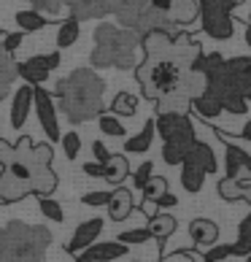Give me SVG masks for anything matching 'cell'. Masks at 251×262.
Instances as JSON below:
<instances>
[{
  "instance_id": "7402d4cb",
  "label": "cell",
  "mask_w": 251,
  "mask_h": 262,
  "mask_svg": "<svg viewBox=\"0 0 251 262\" xmlns=\"http://www.w3.org/2000/svg\"><path fill=\"white\" fill-rule=\"evenodd\" d=\"M27 195H30V189H27L19 179H14L8 170L0 173V203H16Z\"/></svg>"
},
{
  "instance_id": "836d02e7",
  "label": "cell",
  "mask_w": 251,
  "mask_h": 262,
  "mask_svg": "<svg viewBox=\"0 0 251 262\" xmlns=\"http://www.w3.org/2000/svg\"><path fill=\"white\" fill-rule=\"evenodd\" d=\"M168 192V181L162 176H151L149 184L143 187V203H157L159 195H165Z\"/></svg>"
},
{
  "instance_id": "d4e9b609",
  "label": "cell",
  "mask_w": 251,
  "mask_h": 262,
  "mask_svg": "<svg viewBox=\"0 0 251 262\" xmlns=\"http://www.w3.org/2000/svg\"><path fill=\"white\" fill-rule=\"evenodd\" d=\"M79 35H81V25H79V19H73V16H67L60 22V27H57V49L65 52V49H71V46L79 41Z\"/></svg>"
},
{
  "instance_id": "7c38bea8",
  "label": "cell",
  "mask_w": 251,
  "mask_h": 262,
  "mask_svg": "<svg viewBox=\"0 0 251 262\" xmlns=\"http://www.w3.org/2000/svg\"><path fill=\"white\" fill-rule=\"evenodd\" d=\"M111 14L117 16L119 27H127V30H135L141 14L149 8V0H108Z\"/></svg>"
},
{
  "instance_id": "8d00e7d4",
  "label": "cell",
  "mask_w": 251,
  "mask_h": 262,
  "mask_svg": "<svg viewBox=\"0 0 251 262\" xmlns=\"http://www.w3.org/2000/svg\"><path fill=\"white\" fill-rule=\"evenodd\" d=\"M224 71H230L233 76H246L251 71V57H233V60H224Z\"/></svg>"
},
{
  "instance_id": "d590c367",
  "label": "cell",
  "mask_w": 251,
  "mask_h": 262,
  "mask_svg": "<svg viewBox=\"0 0 251 262\" xmlns=\"http://www.w3.org/2000/svg\"><path fill=\"white\" fill-rule=\"evenodd\" d=\"M122 244H127V246H135V244H146V241H151V232L149 227H138V230H127V232H119V238Z\"/></svg>"
},
{
  "instance_id": "9a60e30c",
  "label": "cell",
  "mask_w": 251,
  "mask_h": 262,
  "mask_svg": "<svg viewBox=\"0 0 251 262\" xmlns=\"http://www.w3.org/2000/svg\"><path fill=\"white\" fill-rule=\"evenodd\" d=\"M141 49L146 52L151 60H162V57H173V35L165 30H151L141 35Z\"/></svg>"
},
{
  "instance_id": "bcb514c9",
  "label": "cell",
  "mask_w": 251,
  "mask_h": 262,
  "mask_svg": "<svg viewBox=\"0 0 251 262\" xmlns=\"http://www.w3.org/2000/svg\"><path fill=\"white\" fill-rule=\"evenodd\" d=\"M176 203H178V198L170 195V192H165V195L157 198V203H154V206H157V208H176Z\"/></svg>"
},
{
  "instance_id": "60d3db41",
  "label": "cell",
  "mask_w": 251,
  "mask_h": 262,
  "mask_svg": "<svg viewBox=\"0 0 251 262\" xmlns=\"http://www.w3.org/2000/svg\"><path fill=\"white\" fill-rule=\"evenodd\" d=\"M25 35H27V33H22V30H19V33H8V35H3L0 46H3V49H6L8 54H14V52L19 49V46L25 43Z\"/></svg>"
},
{
  "instance_id": "484cf974",
  "label": "cell",
  "mask_w": 251,
  "mask_h": 262,
  "mask_svg": "<svg viewBox=\"0 0 251 262\" xmlns=\"http://www.w3.org/2000/svg\"><path fill=\"white\" fill-rule=\"evenodd\" d=\"M130 176V162H127V157L124 154H111L108 157V162H105V181H111V184H119Z\"/></svg>"
},
{
  "instance_id": "f907efd6",
  "label": "cell",
  "mask_w": 251,
  "mask_h": 262,
  "mask_svg": "<svg viewBox=\"0 0 251 262\" xmlns=\"http://www.w3.org/2000/svg\"><path fill=\"white\" fill-rule=\"evenodd\" d=\"M246 43L251 46V14H248V27H246Z\"/></svg>"
},
{
  "instance_id": "5b68a950",
  "label": "cell",
  "mask_w": 251,
  "mask_h": 262,
  "mask_svg": "<svg viewBox=\"0 0 251 262\" xmlns=\"http://www.w3.org/2000/svg\"><path fill=\"white\" fill-rule=\"evenodd\" d=\"M187 71H192V68H184L176 57H162V60L143 57V62L135 65V79L143 86V95L149 100L159 103L162 98L181 90V81H184Z\"/></svg>"
},
{
  "instance_id": "277c9868",
  "label": "cell",
  "mask_w": 251,
  "mask_h": 262,
  "mask_svg": "<svg viewBox=\"0 0 251 262\" xmlns=\"http://www.w3.org/2000/svg\"><path fill=\"white\" fill-rule=\"evenodd\" d=\"M52 246V232L43 225L8 222L0 227V249L11 262H46V249Z\"/></svg>"
},
{
  "instance_id": "7bdbcfd3",
  "label": "cell",
  "mask_w": 251,
  "mask_h": 262,
  "mask_svg": "<svg viewBox=\"0 0 251 262\" xmlns=\"http://www.w3.org/2000/svg\"><path fill=\"white\" fill-rule=\"evenodd\" d=\"M27 3H33L35 11H46V14H57L62 8V0H27Z\"/></svg>"
},
{
  "instance_id": "74e56055",
  "label": "cell",
  "mask_w": 251,
  "mask_h": 262,
  "mask_svg": "<svg viewBox=\"0 0 251 262\" xmlns=\"http://www.w3.org/2000/svg\"><path fill=\"white\" fill-rule=\"evenodd\" d=\"M227 257H233V246H224V244L208 246V251L202 254V259H206V262H224Z\"/></svg>"
},
{
  "instance_id": "ffe728a7",
  "label": "cell",
  "mask_w": 251,
  "mask_h": 262,
  "mask_svg": "<svg viewBox=\"0 0 251 262\" xmlns=\"http://www.w3.org/2000/svg\"><path fill=\"white\" fill-rule=\"evenodd\" d=\"M189 235L197 246H206V249L219 244V227H216V222H211V219H192L189 222Z\"/></svg>"
},
{
  "instance_id": "ac0fdd59",
  "label": "cell",
  "mask_w": 251,
  "mask_h": 262,
  "mask_svg": "<svg viewBox=\"0 0 251 262\" xmlns=\"http://www.w3.org/2000/svg\"><path fill=\"white\" fill-rule=\"evenodd\" d=\"M135 211V200H132V192L127 187H117L108 198V216L111 222H124Z\"/></svg>"
},
{
  "instance_id": "d6986e66",
  "label": "cell",
  "mask_w": 251,
  "mask_h": 262,
  "mask_svg": "<svg viewBox=\"0 0 251 262\" xmlns=\"http://www.w3.org/2000/svg\"><path fill=\"white\" fill-rule=\"evenodd\" d=\"M219 135L224 138V133H219ZM224 151H227V176L230 179L240 176V173H251V154L248 151H243L227 138H224Z\"/></svg>"
},
{
  "instance_id": "681fc988",
  "label": "cell",
  "mask_w": 251,
  "mask_h": 262,
  "mask_svg": "<svg viewBox=\"0 0 251 262\" xmlns=\"http://www.w3.org/2000/svg\"><path fill=\"white\" fill-rule=\"evenodd\" d=\"M240 138H243V141H248L251 143V119L243 124V130H240Z\"/></svg>"
},
{
  "instance_id": "b9f144b4",
  "label": "cell",
  "mask_w": 251,
  "mask_h": 262,
  "mask_svg": "<svg viewBox=\"0 0 251 262\" xmlns=\"http://www.w3.org/2000/svg\"><path fill=\"white\" fill-rule=\"evenodd\" d=\"M108 198H111V192H86L81 203L84 206H92V208H100V206H108Z\"/></svg>"
},
{
  "instance_id": "c3c4849f",
  "label": "cell",
  "mask_w": 251,
  "mask_h": 262,
  "mask_svg": "<svg viewBox=\"0 0 251 262\" xmlns=\"http://www.w3.org/2000/svg\"><path fill=\"white\" fill-rule=\"evenodd\" d=\"M149 3H151V8H157V11H162V14L173 11V0H149Z\"/></svg>"
},
{
  "instance_id": "1f68e13d",
  "label": "cell",
  "mask_w": 251,
  "mask_h": 262,
  "mask_svg": "<svg viewBox=\"0 0 251 262\" xmlns=\"http://www.w3.org/2000/svg\"><path fill=\"white\" fill-rule=\"evenodd\" d=\"M38 208H41V213L46 219H52V222H65V211L62 206L57 203L54 198L49 195H38Z\"/></svg>"
},
{
  "instance_id": "f5cc1de1",
  "label": "cell",
  "mask_w": 251,
  "mask_h": 262,
  "mask_svg": "<svg viewBox=\"0 0 251 262\" xmlns=\"http://www.w3.org/2000/svg\"><path fill=\"white\" fill-rule=\"evenodd\" d=\"M3 35H6V33H3V27H0V38H3Z\"/></svg>"
},
{
  "instance_id": "5bb4252c",
  "label": "cell",
  "mask_w": 251,
  "mask_h": 262,
  "mask_svg": "<svg viewBox=\"0 0 251 262\" xmlns=\"http://www.w3.org/2000/svg\"><path fill=\"white\" fill-rule=\"evenodd\" d=\"M62 6L79 22H84V19H105L111 14L108 0H62Z\"/></svg>"
},
{
  "instance_id": "3957f363",
  "label": "cell",
  "mask_w": 251,
  "mask_h": 262,
  "mask_svg": "<svg viewBox=\"0 0 251 262\" xmlns=\"http://www.w3.org/2000/svg\"><path fill=\"white\" fill-rule=\"evenodd\" d=\"M141 49V35L119 25H98L95 27V49L89 54V68H135V52Z\"/></svg>"
},
{
  "instance_id": "11a10c76",
  "label": "cell",
  "mask_w": 251,
  "mask_h": 262,
  "mask_svg": "<svg viewBox=\"0 0 251 262\" xmlns=\"http://www.w3.org/2000/svg\"><path fill=\"white\" fill-rule=\"evenodd\" d=\"M0 103H3V98H0Z\"/></svg>"
},
{
  "instance_id": "816d5d0a",
  "label": "cell",
  "mask_w": 251,
  "mask_h": 262,
  "mask_svg": "<svg viewBox=\"0 0 251 262\" xmlns=\"http://www.w3.org/2000/svg\"><path fill=\"white\" fill-rule=\"evenodd\" d=\"M0 262H11V257H8V254H6L3 249H0Z\"/></svg>"
},
{
  "instance_id": "2e32d148",
  "label": "cell",
  "mask_w": 251,
  "mask_h": 262,
  "mask_svg": "<svg viewBox=\"0 0 251 262\" xmlns=\"http://www.w3.org/2000/svg\"><path fill=\"white\" fill-rule=\"evenodd\" d=\"M30 111H33V86L22 84L14 92V98H11V127L22 130L25 122H27V116H30Z\"/></svg>"
},
{
  "instance_id": "f6af8a7d",
  "label": "cell",
  "mask_w": 251,
  "mask_h": 262,
  "mask_svg": "<svg viewBox=\"0 0 251 262\" xmlns=\"http://www.w3.org/2000/svg\"><path fill=\"white\" fill-rule=\"evenodd\" d=\"M92 154H95V160H98V162H103V165L108 162V157H111L103 141H95V143H92Z\"/></svg>"
},
{
  "instance_id": "cb8c5ba5",
  "label": "cell",
  "mask_w": 251,
  "mask_h": 262,
  "mask_svg": "<svg viewBox=\"0 0 251 262\" xmlns=\"http://www.w3.org/2000/svg\"><path fill=\"white\" fill-rule=\"evenodd\" d=\"M154 122L149 119L146 124H143V130L141 133H135L132 138H127L124 141V151L127 154H146L149 149H151V141H154Z\"/></svg>"
},
{
  "instance_id": "6da1fadb",
  "label": "cell",
  "mask_w": 251,
  "mask_h": 262,
  "mask_svg": "<svg viewBox=\"0 0 251 262\" xmlns=\"http://www.w3.org/2000/svg\"><path fill=\"white\" fill-rule=\"evenodd\" d=\"M52 157H54V151H52L49 143L33 146L27 135L19 138L16 146H8V143L0 138V168L22 181L25 187L30 189V195H52L57 189Z\"/></svg>"
},
{
  "instance_id": "30bf717a",
  "label": "cell",
  "mask_w": 251,
  "mask_h": 262,
  "mask_svg": "<svg viewBox=\"0 0 251 262\" xmlns=\"http://www.w3.org/2000/svg\"><path fill=\"white\" fill-rule=\"evenodd\" d=\"M154 130L162 135V141H168V138H176V135L195 133V124H192V119L181 111H162V114H157V119H154Z\"/></svg>"
},
{
  "instance_id": "ee69618b",
  "label": "cell",
  "mask_w": 251,
  "mask_h": 262,
  "mask_svg": "<svg viewBox=\"0 0 251 262\" xmlns=\"http://www.w3.org/2000/svg\"><path fill=\"white\" fill-rule=\"evenodd\" d=\"M81 170H84V176H89V179H103V176H105V165L98 162V160H95V162H86Z\"/></svg>"
},
{
  "instance_id": "83f0119b",
  "label": "cell",
  "mask_w": 251,
  "mask_h": 262,
  "mask_svg": "<svg viewBox=\"0 0 251 262\" xmlns=\"http://www.w3.org/2000/svg\"><path fill=\"white\" fill-rule=\"evenodd\" d=\"M16 25L22 33H35V30H43L46 25H49V19H46L41 11H35V8H25V11H16Z\"/></svg>"
},
{
  "instance_id": "44dd1931",
  "label": "cell",
  "mask_w": 251,
  "mask_h": 262,
  "mask_svg": "<svg viewBox=\"0 0 251 262\" xmlns=\"http://www.w3.org/2000/svg\"><path fill=\"white\" fill-rule=\"evenodd\" d=\"M189 105H192V111H195L200 119H216V116L224 111V108H221V103H219V98L214 92H208V90H202L197 98H192Z\"/></svg>"
},
{
  "instance_id": "f1b7e54d",
  "label": "cell",
  "mask_w": 251,
  "mask_h": 262,
  "mask_svg": "<svg viewBox=\"0 0 251 262\" xmlns=\"http://www.w3.org/2000/svg\"><path fill=\"white\" fill-rule=\"evenodd\" d=\"M135 111H138V95L117 92V98L111 100V114L113 116H135Z\"/></svg>"
},
{
  "instance_id": "e0dca14e",
  "label": "cell",
  "mask_w": 251,
  "mask_h": 262,
  "mask_svg": "<svg viewBox=\"0 0 251 262\" xmlns=\"http://www.w3.org/2000/svg\"><path fill=\"white\" fill-rule=\"evenodd\" d=\"M195 133H187V135H176V138H168L165 146H162V160L168 165H181L184 157L189 154V149L195 146Z\"/></svg>"
},
{
  "instance_id": "d6a6232c",
  "label": "cell",
  "mask_w": 251,
  "mask_h": 262,
  "mask_svg": "<svg viewBox=\"0 0 251 262\" xmlns=\"http://www.w3.org/2000/svg\"><path fill=\"white\" fill-rule=\"evenodd\" d=\"M98 122H100V133L111 135V138H122V135H124V124L119 122V116L103 111V114L98 116Z\"/></svg>"
},
{
  "instance_id": "f35d334b",
  "label": "cell",
  "mask_w": 251,
  "mask_h": 262,
  "mask_svg": "<svg viewBox=\"0 0 251 262\" xmlns=\"http://www.w3.org/2000/svg\"><path fill=\"white\" fill-rule=\"evenodd\" d=\"M219 195L224 198V200H230V203H235V200H240V192H238V184H235V179H230V176H224L219 181Z\"/></svg>"
},
{
  "instance_id": "ab89813d",
  "label": "cell",
  "mask_w": 251,
  "mask_h": 262,
  "mask_svg": "<svg viewBox=\"0 0 251 262\" xmlns=\"http://www.w3.org/2000/svg\"><path fill=\"white\" fill-rule=\"evenodd\" d=\"M154 176V165L151 162H143V165H138V168H135V173H132V184L138 189H143L149 184V179Z\"/></svg>"
},
{
  "instance_id": "f546056e",
  "label": "cell",
  "mask_w": 251,
  "mask_h": 262,
  "mask_svg": "<svg viewBox=\"0 0 251 262\" xmlns=\"http://www.w3.org/2000/svg\"><path fill=\"white\" fill-rule=\"evenodd\" d=\"M173 22H178V25H187L192 22V19L197 16V0H173Z\"/></svg>"
},
{
  "instance_id": "e575fe53",
  "label": "cell",
  "mask_w": 251,
  "mask_h": 262,
  "mask_svg": "<svg viewBox=\"0 0 251 262\" xmlns=\"http://www.w3.org/2000/svg\"><path fill=\"white\" fill-rule=\"evenodd\" d=\"M60 143H62V151H65L67 160H76V157H79V149H81L79 133H65V135H60Z\"/></svg>"
},
{
  "instance_id": "7dc6e473",
  "label": "cell",
  "mask_w": 251,
  "mask_h": 262,
  "mask_svg": "<svg viewBox=\"0 0 251 262\" xmlns=\"http://www.w3.org/2000/svg\"><path fill=\"white\" fill-rule=\"evenodd\" d=\"M240 95H243V98L251 103V71L243 76V79H240Z\"/></svg>"
},
{
  "instance_id": "603a6c76",
  "label": "cell",
  "mask_w": 251,
  "mask_h": 262,
  "mask_svg": "<svg viewBox=\"0 0 251 262\" xmlns=\"http://www.w3.org/2000/svg\"><path fill=\"white\" fill-rule=\"evenodd\" d=\"M178 222L176 216H170V213H154V216H149V232L151 238H157L159 244H165V241L176 232Z\"/></svg>"
},
{
  "instance_id": "ba28073f",
  "label": "cell",
  "mask_w": 251,
  "mask_h": 262,
  "mask_svg": "<svg viewBox=\"0 0 251 262\" xmlns=\"http://www.w3.org/2000/svg\"><path fill=\"white\" fill-rule=\"evenodd\" d=\"M54 68H60V52L52 54H35L25 62H16V73L30 84V86H41L46 79L52 76Z\"/></svg>"
},
{
  "instance_id": "4dcf8cb0",
  "label": "cell",
  "mask_w": 251,
  "mask_h": 262,
  "mask_svg": "<svg viewBox=\"0 0 251 262\" xmlns=\"http://www.w3.org/2000/svg\"><path fill=\"white\" fill-rule=\"evenodd\" d=\"M233 254L235 257H248L251 254V213L243 219L238 232V244H233Z\"/></svg>"
},
{
  "instance_id": "db71d44e",
  "label": "cell",
  "mask_w": 251,
  "mask_h": 262,
  "mask_svg": "<svg viewBox=\"0 0 251 262\" xmlns=\"http://www.w3.org/2000/svg\"><path fill=\"white\" fill-rule=\"evenodd\" d=\"M248 262H251V254H248Z\"/></svg>"
},
{
  "instance_id": "8fae6325",
  "label": "cell",
  "mask_w": 251,
  "mask_h": 262,
  "mask_svg": "<svg viewBox=\"0 0 251 262\" xmlns=\"http://www.w3.org/2000/svg\"><path fill=\"white\" fill-rule=\"evenodd\" d=\"M127 251H130V246L122 244V241H105V244H98V241H95L92 246H86L81 251L79 262H113V259L127 257Z\"/></svg>"
},
{
  "instance_id": "4fadbf2b",
  "label": "cell",
  "mask_w": 251,
  "mask_h": 262,
  "mask_svg": "<svg viewBox=\"0 0 251 262\" xmlns=\"http://www.w3.org/2000/svg\"><path fill=\"white\" fill-rule=\"evenodd\" d=\"M100 232H103V219L100 216H92V219L81 222V225L76 227L73 238L67 241V254H81L86 246H92L95 241H98Z\"/></svg>"
},
{
  "instance_id": "8992f818",
  "label": "cell",
  "mask_w": 251,
  "mask_h": 262,
  "mask_svg": "<svg viewBox=\"0 0 251 262\" xmlns=\"http://www.w3.org/2000/svg\"><path fill=\"white\" fill-rule=\"evenodd\" d=\"M238 6V0H197V16L206 35H211L214 41H227L235 33L233 25V8Z\"/></svg>"
},
{
  "instance_id": "4316f807",
  "label": "cell",
  "mask_w": 251,
  "mask_h": 262,
  "mask_svg": "<svg viewBox=\"0 0 251 262\" xmlns=\"http://www.w3.org/2000/svg\"><path fill=\"white\" fill-rule=\"evenodd\" d=\"M16 62H14V54H8L3 46H0V98L6 100V95H8V86L14 84L16 79Z\"/></svg>"
},
{
  "instance_id": "7a4b0ae2",
  "label": "cell",
  "mask_w": 251,
  "mask_h": 262,
  "mask_svg": "<svg viewBox=\"0 0 251 262\" xmlns=\"http://www.w3.org/2000/svg\"><path fill=\"white\" fill-rule=\"evenodd\" d=\"M105 81L95 73V68H76L65 79L57 81L54 98L60 103V111L71 124H81L89 119H98L105 111L103 105Z\"/></svg>"
},
{
  "instance_id": "52a82bcc",
  "label": "cell",
  "mask_w": 251,
  "mask_h": 262,
  "mask_svg": "<svg viewBox=\"0 0 251 262\" xmlns=\"http://www.w3.org/2000/svg\"><path fill=\"white\" fill-rule=\"evenodd\" d=\"M216 154L208 143L195 141V146L189 149V154L181 162V187L187 192H200L202 189V181H206L208 173H216Z\"/></svg>"
},
{
  "instance_id": "9c48e42d",
  "label": "cell",
  "mask_w": 251,
  "mask_h": 262,
  "mask_svg": "<svg viewBox=\"0 0 251 262\" xmlns=\"http://www.w3.org/2000/svg\"><path fill=\"white\" fill-rule=\"evenodd\" d=\"M33 105H35V114H38V122L46 133L49 141H60V122H57V108H54V98L43 86H33Z\"/></svg>"
}]
</instances>
